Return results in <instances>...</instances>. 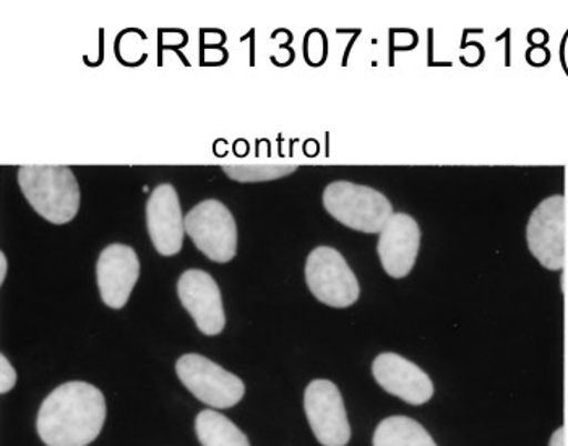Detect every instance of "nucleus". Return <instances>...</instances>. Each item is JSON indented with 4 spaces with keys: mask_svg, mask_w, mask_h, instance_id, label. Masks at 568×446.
<instances>
[{
    "mask_svg": "<svg viewBox=\"0 0 568 446\" xmlns=\"http://www.w3.org/2000/svg\"><path fill=\"white\" fill-rule=\"evenodd\" d=\"M106 420L103 393L87 382L58 386L41 404L37 428L48 446H88Z\"/></svg>",
    "mask_w": 568,
    "mask_h": 446,
    "instance_id": "obj_1",
    "label": "nucleus"
},
{
    "mask_svg": "<svg viewBox=\"0 0 568 446\" xmlns=\"http://www.w3.org/2000/svg\"><path fill=\"white\" fill-rule=\"evenodd\" d=\"M19 184L34 212L49 223H70L79 213V182L67 166H22Z\"/></svg>",
    "mask_w": 568,
    "mask_h": 446,
    "instance_id": "obj_2",
    "label": "nucleus"
},
{
    "mask_svg": "<svg viewBox=\"0 0 568 446\" xmlns=\"http://www.w3.org/2000/svg\"><path fill=\"white\" fill-rule=\"evenodd\" d=\"M324 206L346 227L366 234H381L395 214L384 193L346 181L333 182L325 189Z\"/></svg>",
    "mask_w": 568,
    "mask_h": 446,
    "instance_id": "obj_3",
    "label": "nucleus"
},
{
    "mask_svg": "<svg viewBox=\"0 0 568 446\" xmlns=\"http://www.w3.org/2000/svg\"><path fill=\"white\" fill-rule=\"evenodd\" d=\"M529 252L550 272H559L568 259V203L564 195L542 200L526 227Z\"/></svg>",
    "mask_w": 568,
    "mask_h": 446,
    "instance_id": "obj_4",
    "label": "nucleus"
},
{
    "mask_svg": "<svg viewBox=\"0 0 568 446\" xmlns=\"http://www.w3.org/2000/svg\"><path fill=\"white\" fill-rule=\"evenodd\" d=\"M175 374L199 402L210 407L227 409L244 398V382L200 354L182 356L175 364Z\"/></svg>",
    "mask_w": 568,
    "mask_h": 446,
    "instance_id": "obj_5",
    "label": "nucleus"
},
{
    "mask_svg": "<svg viewBox=\"0 0 568 446\" xmlns=\"http://www.w3.org/2000/svg\"><path fill=\"white\" fill-rule=\"evenodd\" d=\"M184 224L199 251L213 262L227 263L236 255V221L219 200L199 203L184 217Z\"/></svg>",
    "mask_w": 568,
    "mask_h": 446,
    "instance_id": "obj_6",
    "label": "nucleus"
},
{
    "mask_svg": "<svg viewBox=\"0 0 568 446\" xmlns=\"http://www.w3.org/2000/svg\"><path fill=\"white\" fill-rule=\"evenodd\" d=\"M308 290L322 304L346 308L359 298V283L345 256L332 247H317L306 263Z\"/></svg>",
    "mask_w": 568,
    "mask_h": 446,
    "instance_id": "obj_7",
    "label": "nucleus"
},
{
    "mask_svg": "<svg viewBox=\"0 0 568 446\" xmlns=\"http://www.w3.org/2000/svg\"><path fill=\"white\" fill-rule=\"evenodd\" d=\"M304 409L318 444L346 446L351 438L348 416L338 386L329 381L308 383L304 393Z\"/></svg>",
    "mask_w": 568,
    "mask_h": 446,
    "instance_id": "obj_8",
    "label": "nucleus"
},
{
    "mask_svg": "<svg viewBox=\"0 0 568 446\" xmlns=\"http://www.w3.org/2000/svg\"><path fill=\"white\" fill-rule=\"evenodd\" d=\"M178 294L185 311L195 320L203 335H220L226 325L223 298L216 281L203 270H187L178 283Z\"/></svg>",
    "mask_w": 568,
    "mask_h": 446,
    "instance_id": "obj_9",
    "label": "nucleus"
},
{
    "mask_svg": "<svg viewBox=\"0 0 568 446\" xmlns=\"http://www.w3.org/2000/svg\"><path fill=\"white\" fill-rule=\"evenodd\" d=\"M140 276V262L129 245L112 244L101 252L97 265L98 287L108 307H124Z\"/></svg>",
    "mask_w": 568,
    "mask_h": 446,
    "instance_id": "obj_10",
    "label": "nucleus"
},
{
    "mask_svg": "<svg viewBox=\"0 0 568 446\" xmlns=\"http://www.w3.org/2000/svg\"><path fill=\"white\" fill-rule=\"evenodd\" d=\"M146 227L154 249L161 255L171 256L181 252L185 224L173 185L163 184L154 189L146 203Z\"/></svg>",
    "mask_w": 568,
    "mask_h": 446,
    "instance_id": "obj_11",
    "label": "nucleus"
},
{
    "mask_svg": "<svg viewBox=\"0 0 568 446\" xmlns=\"http://www.w3.org/2000/svg\"><path fill=\"white\" fill-rule=\"evenodd\" d=\"M372 374L385 392L398 396L405 403L419 406L433 398L434 385L429 375L398 354L385 353L377 356L372 364Z\"/></svg>",
    "mask_w": 568,
    "mask_h": 446,
    "instance_id": "obj_12",
    "label": "nucleus"
},
{
    "mask_svg": "<svg viewBox=\"0 0 568 446\" xmlns=\"http://www.w3.org/2000/svg\"><path fill=\"white\" fill-rule=\"evenodd\" d=\"M420 231L415 217L395 213L378 239L377 252L388 276L402 280L412 273L419 252Z\"/></svg>",
    "mask_w": 568,
    "mask_h": 446,
    "instance_id": "obj_13",
    "label": "nucleus"
},
{
    "mask_svg": "<svg viewBox=\"0 0 568 446\" xmlns=\"http://www.w3.org/2000/svg\"><path fill=\"white\" fill-rule=\"evenodd\" d=\"M374 446H437L426 428L409 417L394 416L375 428Z\"/></svg>",
    "mask_w": 568,
    "mask_h": 446,
    "instance_id": "obj_14",
    "label": "nucleus"
},
{
    "mask_svg": "<svg viewBox=\"0 0 568 446\" xmlns=\"http://www.w3.org/2000/svg\"><path fill=\"white\" fill-rule=\"evenodd\" d=\"M195 432L203 446H251L248 438L236 424L213 409L199 414Z\"/></svg>",
    "mask_w": 568,
    "mask_h": 446,
    "instance_id": "obj_15",
    "label": "nucleus"
},
{
    "mask_svg": "<svg viewBox=\"0 0 568 446\" xmlns=\"http://www.w3.org/2000/svg\"><path fill=\"white\" fill-rule=\"evenodd\" d=\"M296 166L291 164H234L224 166L227 178L237 182H265L282 179L284 175L293 174Z\"/></svg>",
    "mask_w": 568,
    "mask_h": 446,
    "instance_id": "obj_16",
    "label": "nucleus"
},
{
    "mask_svg": "<svg viewBox=\"0 0 568 446\" xmlns=\"http://www.w3.org/2000/svg\"><path fill=\"white\" fill-rule=\"evenodd\" d=\"M17 383V372L16 368L12 367L9 359L6 356H0V393L6 395L10 389L16 386Z\"/></svg>",
    "mask_w": 568,
    "mask_h": 446,
    "instance_id": "obj_17",
    "label": "nucleus"
},
{
    "mask_svg": "<svg viewBox=\"0 0 568 446\" xmlns=\"http://www.w3.org/2000/svg\"><path fill=\"white\" fill-rule=\"evenodd\" d=\"M526 58H528L529 64L542 67L549 62L550 52L547 51L545 45H536V48H531L526 52Z\"/></svg>",
    "mask_w": 568,
    "mask_h": 446,
    "instance_id": "obj_18",
    "label": "nucleus"
},
{
    "mask_svg": "<svg viewBox=\"0 0 568 446\" xmlns=\"http://www.w3.org/2000/svg\"><path fill=\"white\" fill-rule=\"evenodd\" d=\"M528 41L532 44V48H536V45H545L547 41H549V34H547L545 30H532L531 33H529Z\"/></svg>",
    "mask_w": 568,
    "mask_h": 446,
    "instance_id": "obj_19",
    "label": "nucleus"
},
{
    "mask_svg": "<svg viewBox=\"0 0 568 446\" xmlns=\"http://www.w3.org/2000/svg\"><path fill=\"white\" fill-rule=\"evenodd\" d=\"M549 446H567L566 428L560 427L550 437Z\"/></svg>",
    "mask_w": 568,
    "mask_h": 446,
    "instance_id": "obj_20",
    "label": "nucleus"
},
{
    "mask_svg": "<svg viewBox=\"0 0 568 446\" xmlns=\"http://www.w3.org/2000/svg\"><path fill=\"white\" fill-rule=\"evenodd\" d=\"M0 265H2V266H0V268H2V270H0V281H2V283H3V281H6V276H7V259H6V255H3V254H0Z\"/></svg>",
    "mask_w": 568,
    "mask_h": 446,
    "instance_id": "obj_21",
    "label": "nucleus"
},
{
    "mask_svg": "<svg viewBox=\"0 0 568 446\" xmlns=\"http://www.w3.org/2000/svg\"><path fill=\"white\" fill-rule=\"evenodd\" d=\"M564 287H566V293H567V297H568V275L566 277V281H564Z\"/></svg>",
    "mask_w": 568,
    "mask_h": 446,
    "instance_id": "obj_22",
    "label": "nucleus"
}]
</instances>
